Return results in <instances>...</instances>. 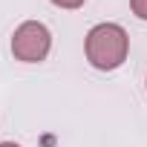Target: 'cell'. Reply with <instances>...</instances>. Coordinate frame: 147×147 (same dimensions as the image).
Instances as JSON below:
<instances>
[{"mask_svg": "<svg viewBox=\"0 0 147 147\" xmlns=\"http://www.w3.org/2000/svg\"><path fill=\"white\" fill-rule=\"evenodd\" d=\"M84 52H87V61L101 69V72H113L118 69L124 61H127V52H130V35L124 26L118 23H98L87 32V40H84Z\"/></svg>", "mask_w": 147, "mask_h": 147, "instance_id": "6da1fadb", "label": "cell"}, {"mask_svg": "<svg viewBox=\"0 0 147 147\" xmlns=\"http://www.w3.org/2000/svg\"><path fill=\"white\" fill-rule=\"evenodd\" d=\"M49 49H52V35L40 20H23L12 35V55L23 63L46 61Z\"/></svg>", "mask_w": 147, "mask_h": 147, "instance_id": "7a4b0ae2", "label": "cell"}, {"mask_svg": "<svg viewBox=\"0 0 147 147\" xmlns=\"http://www.w3.org/2000/svg\"><path fill=\"white\" fill-rule=\"evenodd\" d=\"M130 9L138 20H147V0H130Z\"/></svg>", "mask_w": 147, "mask_h": 147, "instance_id": "3957f363", "label": "cell"}, {"mask_svg": "<svg viewBox=\"0 0 147 147\" xmlns=\"http://www.w3.org/2000/svg\"><path fill=\"white\" fill-rule=\"evenodd\" d=\"M52 3H55L58 9H81L84 0H52Z\"/></svg>", "mask_w": 147, "mask_h": 147, "instance_id": "277c9868", "label": "cell"}, {"mask_svg": "<svg viewBox=\"0 0 147 147\" xmlns=\"http://www.w3.org/2000/svg\"><path fill=\"white\" fill-rule=\"evenodd\" d=\"M0 147H20V144H15V141H3Z\"/></svg>", "mask_w": 147, "mask_h": 147, "instance_id": "5b68a950", "label": "cell"}]
</instances>
